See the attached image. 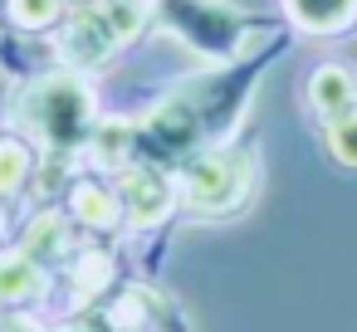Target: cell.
<instances>
[{"instance_id": "1", "label": "cell", "mask_w": 357, "mask_h": 332, "mask_svg": "<svg viewBox=\"0 0 357 332\" xmlns=\"http://www.w3.org/2000/svg\"><path fill=\"white\" fill-rule=\"evenodd\" d=\"M294 25L313 30V35H337L357 20V0H284Z\"/></svg>"}]
</instances>
